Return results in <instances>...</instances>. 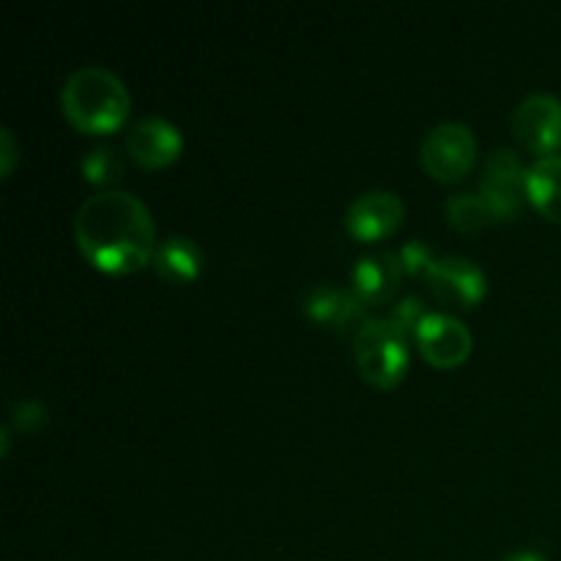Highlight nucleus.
Here are the masks:
<instances>
[{
  "mask_svg": "<svg viewBox=\"0 0 561 561\" xmlns=\"http://www.w3.org/2000/svg\"><path fill=\"white\" fill-rule=\"evenodd\" d=\"M82 255L107 274L140 272L157 252V225L135 192L104 190L82 201L75 214Z\"/></svg>",
  "mask_w": 561,
  "mask_h": 561,
  "instance_id": "obj_1",
  "label": "nucleus"
},
{
  "mask_svg": "<svg viewBox=\"0 0 561 561\" xmlns=\"http://www.w3.org/2000/svg\"><path fill=\"white\" fill-rule=\"evenodd\" d=\"M60 107L77 129L107 135L129 118L131 96L115 71L104 66H80L60 88Z\"/></svg>",
  "mask_w": 561,
  "mask_h": 561,
  "instance_id": "obj_2",
  "label": "nucleus"
},
{
  "mask_svg": "<svg viewBox=\"0 0 561 561\" xmlns=\"http://www.w3.org/2000/svg\"><path fill=\"white\" fill-rule=\"evenodd\" d=\"M354 359L373 387H398L409 370V334L392 318L370 316L354 332Z\"/></svg>",
  "mask_w": 561,
  "mask_h": 561,
  "instance_id": "obj_3",
  "label": "nucleus"
},
{
  "mask_svg": "<svg viewBox=\"0 0 561 561\" xmlns=\"http://www.w3.org/2000/svg\"><path fill=\"white\" fill-rule=\"evenodd\" d=\"M420 162L436 181H460L477 162V135L463 121H442L425 131Z\"/></svg>",
  "mask_w": 561,
  "mask_h": 561,
  "instance_id": "obj_4",
  "label": "nucleus"
},
{
  "mask_svg": "<svg viewBox=\"0 0 561 561\" xmlns=\"http://www.w3.org/2000/svg\"><path fill=\"white\" fill-rule=\"evenodd\" d=\"M526 168L513 148H496L482 164L480 195L491 206L493 219H515L529 201L526 195Z\"/></svg>",
  "mask_w": 561,
  "mask_h": 561,
  "instance_id": "obj_5",
  "label": "nucleus"
},
{
  "mask_svg": "<svg viewBox=\"0 0 561 561\" xmlns=\"http://www.w3.org/2000/svg\"><path fill=\"white\" fill-rule=\"evenodd\" d=\"M513 135L526 151L553 157L561 148V99L548 91L529 93L513 113Z\"/></svg>",
  "mask_w": 561,
  "mask_h": 561,
  "instance_id": "obj_6",
  "label": "nucleus"
},
{
  "mask_svg": "<svg viewBox=\"0 0 561 561\" xmlns=\"http://www.w3.org/2000/svg\"><path fill=\"white\" fill-rule=\"evenodd\" d=\"M425 283L444 307L469 310L480 305L488 294V277L471 257L442 255L427 268Z\"/></svg>",
  "mask_w": 561,
  "mask_h": 561,
  "instance_id": "obj_7",
  "label": "nucleus"
},
{
  "mask_svg": "<svg viewBox=\"0 0 561 561\" xmlns=\"http://www.w3.org/2000/svg\"><path fill=\"white\" fill-rule=\"evenodd\" d=\"M403 197L392 190H367L351 201L345 228L359 241H381L403 225Z\"/></svg>",
  "mask_w": 561,
  "mask_h": 561,
  "instance_id": "obj_8",
  "label": "nucleus"
},
{
  "mask_svg": "<svg viewBox=\"0 0 561 561\" xmlns=\"http://www.w3.org/2000/svg\"><path fill=\"white\" fill-rule=\"evenodd\" d=\"M471 345H474V337L469 327L449 312H427L425 321L416 329L420 354L444 370L463 365L471 354Z\"/></svg>",
  "mask_w": 561,
  "mask_h": 561,
  "instance_id": "obj_9",
  "label": "nucleus"
},
{
  "mask_svg": "<svg viewBox=\"0 0 561 561\" xmlns=\"http://www.w3.org/2000/svg\"><path fill=\"white\" fill-rule=\"evenodd\" d=\"M126 151L142 168H168L184 151V135L173 121L162 115H146L126 131Z\"/></svg>",
  "mask_w": 561,
  "mask_h": 561,
  "instance_id": "obj_10",
  "label": "nucleus"
},
{
  "mask_svg": "<svg viewBox=\"0 0 561 561\" xmlns=\"http://www.w3.org/2000/svg\"><path fill=\"white\" fill-rule=\"evenodd\" d=\"M403 277L405 268L400 261V252L376 250L362 255L356 266L351 268V290L365 305H383L398 294Z\"/></svg>",
  "mask_w": 561,
  "mask_h": 561,
  "instance_id": "obj_11",
  "label": "nucleus"
},
{
  "mask_svg": "<svg viewBox=\"0 0 561 561\" xmlns=\"http://www.w3.org/2000/svg\"><path fill=\"white\" fill-rule=\"evenodd\" d=\"M305 312L316 323H327L334 329H348L367 321V305L351 288H337V285H312L305 296Z\"/></svg>",
  "mask_w": 561,
  "mask_h": 561,
  "instance_id": "obj_12",
  "label": "nucleus"
},
{
  "mask_svg": "<svg viewBox=\"0 0 561 561\" xmlns=\"http://www.w3.org/2000/svg\"><path fill=\"white\" fill-rule=\"evenodd\" d=\"M203 261H206L203 247L192 236L184 233H173L162 239L157 244V252H153V268H157L164 283L173 285H184L201 277Z\"/></svg>",
  "mask_w": 561,
  "mask_h": 561,
  "instance_id": "obj_13",
  "label": "nucleus"
},
{
  "mask_svg": "<svg viewBox=\"0 0 561 561\" xmlns=\"http://www.w3.org/2000/svg\"><path fill=\"white\" fill-rule=\"evenodd\" d=\"M526 195L542 217L561 222V153L540 157L526 173Z\"/></svg>",
  "mask_w": 561,
  "mask_h": 561,
  "instance_id": "obj_14",
  "label": "nucleus"
},
{
  "mask_svg": "<svg viewBox=\"0 0 561 561\" xmlns=\"http://www.w3.org/2000/svg\"><path fill=\"white\" fill-rule=\"evenodd\" d=\"M444 214H447L449 225L463 230V233H477L488 222H493V211L485 197L480 195V190H463L449 195L447 203H444Z\"/></svg>",
  "mask_w": 561,
  "mask_h": 561,
  "instance_id": "obj_15",
  "label": "nucleus"
},
{
  "mask_svg": "<svg viewBox=\"0 0 561 561\" xmlns=\"http://www.w3.org/2000/svg\"><path fill=\"white\" fill-rule=\"evenodd\" d=\"M80 170L82 179L91 181V184L110 186L115 181H121V175H124V162H121V157L110 146H96L82 153Z\"/></svg>",
  "mask_w": 561,
  "mask_h": 561,
  "instance_id": "obj_16",
  "label": "nucleus"
},
{
  "mask_svg": "<svg viewBox=\"0 0 561 561\" xmlns=\"http://www.w3.org/2000/svg\"><path fill=\"white\" fill-rule=\"evenodd\" d=\"M400 261H403L405 274L425 277L427 268H431L433 261H436V255H433V250L422 239H411L400 247Z\"/></svg>",
  "mask_w": 561,
  "mask_h": 561,
  "instance_id": "obj_17",
  "label": "nucleus"
},
{
  "mask_svg": "<svg viewBox=\"0 0 561 561\" xmlns=\"http://www.w3.org/2000/svg\"><path fill=\"white\" fill-rule=\"evenodd\" d=\"M425 301L420 299V296H405L403 301H398V305H394V310H392V321L398 323L400 329H403L405 334L409 332H414L416 334V329H420V323L425 321Z\"/></svg>",
  "mask_w": 561,
  "mask_h": 561,
  "instance_id": "obj_18",
  "label": "nucleus"
},
{
  "mask_svg": "<svg viewBox=\"0 0 561 561\" xmlns=\"http://www.w3.org/2000/svg\"><path fill=\"white\" fill-rule=\"evenodd\" d=\"M16 159H20V153H16V140L14 135H11L9 126H3V129H0V164H3V175H11Z\"/></svg>",
  "mask_w": 561,
  "mask_h": 561,
  "instance_id": "obj_19",
  "label": "nucleus"
},
{
  "mask_svg": "<svg viewBox=\"0 0 561 561\" xmlns=\"http://www.w3.org/2000/svg\"><path fill=\"white\" fill-rule=\"evenodd\" d=\"M16 414H20L22 427H27V431H31V427H36V425H42V422L47 420V416H44L47 411H44L38 403H31V400H27V403H22V405H16Z\"/></svg>",
  "mask_w": 561,
  "mask_h": 561,
  "instance_id": "obj_20",
  "label": "nucleus"
},
{
  "mask_svg": "<svg viewBox=\"0 0 561 561\" xmlns=\"http://www.w3.org/2000/svg\"><path fill=\"white\" fill-rule=\"evenodd\" d=\"M502 561H548L540 551H531V548H520V551L507 553Z\"/></svg>",
  "mask_w": 561,
  "mask_h": 561,
  "instance_id": "obj_21",
  "label": "nucleus"
}]
</instances>
